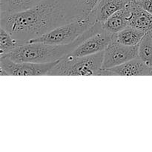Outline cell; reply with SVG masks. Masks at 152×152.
Segmentation results:
<instances>
[{"mask_svg": "<svg viewBox=\"0 0 152 152\" xmlns=\"http://www.w3.org/2000/svg\"><path fill=\"white\" fill-rule=\"evenodd\" d=\"M102 23L97 22L72 43L53 45L44 42H27L21 45L13 51L4 55L14 62L48 63L60 60L71 53L77 46L91 36L102 31Z\"/></svg>", "mask_w": 152, "mask_h": 152, "instance_id": "cell-2", "label": "cell"}, {"mask_svg": "<svg viewBox=\"0 0 152 152\" xmlns=\"http://www.w3.org/2000/svg\"><path fill=\"white\" fill-rule=\"evenodd\" d=\"M104 50L85 56L68 54L56 62L50 76H99L102 66Z\"/></svg>", "mask_w": 152, "mask_h": 152, "instance_id": "cell-3", "label": "cell"}, {"mask_svg": "<svg viewBox=\"0 0 152 152\" xmlns=\"http://www.w3.org/2000/svg\"><path fill=\"white\" fill-rule=\"evenodd\" d=\"M42 0H0V13H17L26 10Z\"/></svg>", "mask_w": 152, "mask_h": 152, "instance_id": "cell-13", "label": "cell"}, {"mask_svg": "<svg viewBox=\"0 0 152 152\" xmlns=\"http://www.w3.org/2000/svg\"><path fill=\"white\" fill-rule=\"evenodd\" d=\"M103 76H151L152 67L148 66L140 58L136 57L122 65L101 70Z\"/></svg>", "mask_w": 152, "mask_h": 152, "instance_id": "cell-8", "label": "cell"}, {"mask_svg": "<svg viewBox=\"0 0 152 152\" xmlns=\"http://www.w3.org/2000/svg\"><path fill=\"white\" fill-rule=\"evenodd\" d=\"M138 4L146 11L152 14V0H142Z\"/></svg>", "mask_w": 152, "mask_h": 152, "instance_id": "cell-17", "label": "cell"}, {"mask_svg": "<svg viewBox=\"0 0 152 152\" xmlns=\"http://www.w3.org/2000/svg\"><path fill=\"white\" fill-rule=\"evenodd\" d=\"M112 34L102 30L83 41L69 54L74 56H85L103 51L112 41Z\"/></svg>", "mask_w": 152, "mask_h": 152, "instance_id": "cell-7", "label": "cell"}, {"mask_svg": "<svg viewBox=\"0 0 152 152\" xmlns=\"http://www.w3.org/2000/svg\"><path fill=\"white\" fill-rule=\"evenodd\" d=\"M132 13L129 26L147 33L152 31V14L144 10L137 2L131 1Z\"/></svg>", "mask_w": 152, "mask_h": 152, "instance_id": "cell-11", "label": "cell"}, {"mask_svg": "<svg viewBox=\"0 0 152 152\" xmlns=\"http://www.w3.org/2000/svg\"><path fill=\"white\" fill-rule=\"evenodd\" d=\"M96 22V14L93 10L80 19L58 27L28 42H44L53 45L70 44L83 35Z\"/></svg>", "mask_w": 152, "mask_h": 152, "instance_id": "cell-4", "label": "cell"}, {"mask_svg": "<svg viewBox=\"0 0 152 152\" xmlns=\"http://www.w3.org/2000/svg\"><path fill=\"white\" fill-rule=\"evenodd\" d=\"M88 13L79 0H42L24 11L0 13V25L25 44Z\"/></svg>", "mask_w": 152, "mask_h": 152, "instance_id": "cell-1", "label": "cell"}, {"mask_svg": "<svg viewBox=\"0 0 152 152\" xmlns=\"http://www.w3.org/2000/svg\"><path fill=\"white\" fill-rule=\"evenodd\" d=\"M138 48L139 45L129 46L111 41L104 50L102 69L113 68L137 57Z\"/></svg>", "mask_w": 152, "mask_h": 152, "instance_id": "cell-6", "label": "cell"}, {"mask_svg": "<svg viewBox=\"0 0 152 152\" xmlns=\"http://www.w3.org/2000/svg\"><path fill=\"white\" fill-rule=\"evenodd\" d=\"M23 45L15 39L9 32L3 28H0V56L7 54L10 52Z\"/></svg>", "mask_w": 152, "mask_h": 152, "instance_id": "cell-15", "label": "cell"}, {"mask_svg": "<svg viewBox=\"0 0 152 152\" xmlns=\"http://www.w3.org/2000/svg\"><path fill=\"white\" fill-rule=\"evenodd\" d=\"M79 1L86 13H90L94 10L99 0H79Z\"/></svg>", "mask_w": 152, "mask_h": 152, "instance_id": "cell-16", "label": "cell"}, {"mask_svg": "<svg viewBox=\"0 0 152 152\" xmlns=\"http://www.w3.org/2000/svg\"><path fill=\"white\" fill-rule=\"evenodd\" d=\"M145 34L146 33L137 28L128 26L123 31L113 34L112 41L125 45H137L140 44Z\"/></svg>", "mask_w": 152, "mask_h": 152, "instance_id": "cell-12", "label": "cell"}, {"mask_svg": "<svg viewBox=\"0 0 152 152\" xmlns=\"http://www.w3.org/2000/svg\"><path fill=\"white\" fill-rule=\"evenodd\" d=\"M132 13V7L129 3L126 7L116 12L107 20L102 22V28L104 31L112 34L123 31L126 27L129 26Z\"/></svg>", "mask_w": 152, "mask_h": 152, "instance_id": "cell-9", "label": "cell"}, {"mask_svg": "<svg viewBox=\"0 0 152 152\" xmlns=\"http://www.w3.org/2000/svg\"><path fill=\"white\" fill-rule=\"evenodd\" d=\"M58 61L48 63L14 62L4 56L0 57V68L2 76H45L49 75Z\"/></svg>", "mask_w": 152, "mask_h": 152, "instance_id": "cell-5", "label": "cell"}, {"mask_svg": "<svg viewBox=\"0 0 152 152\" xmlns=\"http://www.w3.org/2000/svg\"><path fill=\"white\" fill-rule=\"evenodd\" d=\"M131 0H99L94 10L97 22H102L118 10L126 7Z\"/></svg>", "mask_w": 152, "mask_h": 152, "instance_id": "cell-10", "label": "cell"}, {"mask_svg": "<svg viewBox=\"0 0 152 152\" xmlns=\"http://www.w3.org/2000/svg\"><path fill=\"white\" fill-rule=\"evenodd\" d=\"M137 57L152 67V31L147 32L140 42Z\"/></svg>", "mask_w": 152, "mask_h": 152, "instance_id": "cell-14", "label": "cell"}]
</instances>
